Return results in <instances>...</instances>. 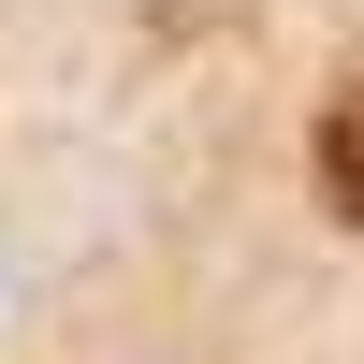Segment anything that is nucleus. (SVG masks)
<instances>
[{
	"label": "nucleus",
	"mask_w": 364,
	"mask_h": 364,
	"mask_svg": "<svg viewBox=\"0 0 364 364\" xmlns=\"http://www.w3.org/2000/svg\"><path fill=\"white\" fill-rule=\"evenodd\" d=\"M321 190H336L350 219H364V58L336 73V102H321Z\"/></svg>",
	"instance_id": "1"
}]
</instances>
